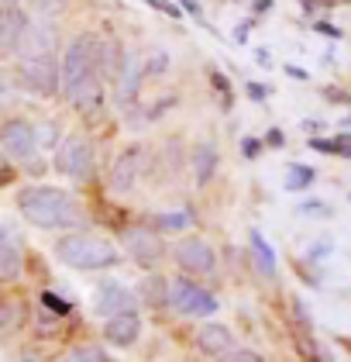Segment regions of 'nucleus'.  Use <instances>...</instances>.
<instances>
[{"label":"nucleus","instance_id":"dca6fc26","mask_svg":"<svg viewBox=\"0 0 351 362\" xmlns=\"http://www.w3.org/2000/svg\"><path fill=\"white\" fill-rule=\"evenodd\" d=\"M28 25H31V21L21 14V7H14V11H0V45L18 52V45H21V38H25Z\"/></svg>","mask_w":351,"mask_h":362},{"label":"nucleus","instance_id":"bb28decb","mask_svg":"<svg viewBox=\"0 0 351 362\" xmlns=\"http://www.w3.org/2000/svg\"><path fill=\"white\" fill-rule=\"evenodd\" d=\"M35 135H38V145L52 148L55 141H59V128H55V124H38V128H35Z\"/></svg>","mask_w":351,"mask_h":362},{"label":"nucleus","instance_id":"393cba45","mask_svg":"<svg viewBox=\"0 0 351 362\" xmlns=\"http://www.w3.org/2000/svg\"><path fill=\"white\" fill-rule=\"evenodd\" d=\"M189 224H193V214H186V211H179V214H159V228L162 231H183Z\"/></svg>","mask_w":351,"mask_h":362},{"label":"nucleus","instance_id":"5701e85b","mask_svg":"<svg viewBox=\"0 0 351 362\" xmlns=\"http://www.w3.org/2000/svg\"><path fill=\"white\" fill-rule=\"evenodd\" d=\"M314 183V169L310 166H290V176H286V190H303Z\"/></svg>","mask_w":351,"mask_h":362},{"label":"nucleus","instance_id":"2eb2a0df","mask_svg":"<svg viewBox=\"0 0 351 362\" xmlns=\"http://www.w3.org/2000/svg\"><path fill=\"white\" fill-rule=\"evenodd\" d=\"M141 76H145L141 62H138V59L128 52V56H124V66H121V73H117V104H121V107H128L131 100H138V86H141Z\"/></svg>","mask_w":351,"mask_h":362},{"label":"nucleus","instance_id":"aec40b11","mask_svg":"<svg viewBox=\"0 0 351 362\" xmlns=\"http://www.w3.org/2000/svg\"><path fill=\"white\" fill-rule=\"evenodd\" d=\"M248 242H251V259H255L258 273H262V276H272V273H275V252H272V245L262 238V231H251Z\"/></svg>","mask_w":351,"mask_h":362},{"label":"nucleus","instance_id":"7c9ffc66","mask_svg":"<svg viewBox=\"0 0 351 362\" xmlns=\"http://www.w3.org/2000/svg\"><path fill=\"white\" fill-rule=\"evenodd\" d=\"M334 152H338V156H351V135H341V139H334Z\"/></svg>","mask_w":351,"mask_h":362},{"label":"nucleus","instance_id":"f03ea898","mask_svg":"<svg viewBox=\"0 0 351 362\" xmlns=\"http://www.w3.org/2000/svg\"><path fill=\"white\" fill-rule=\"evenodd\" d=\"M55 255H59L66 266H73V269H110V266L117 262V249L110 245L107 238L86 235V231L59 238Z\"/></svg>","mask_w":351,"mask_h":362},{"label":"nucleus","instance_id":"423d86ee","mask_svg":"<svg viewBox=\"0 0 351 362\" xmlns=\"http://www.w3.org/2000/svg\"><path fill=\"white\" fill-rule=\"evenodd\" d=\"M169 304L176 307L179 314H186V317H207V314L217 310L214 293H207L203 286H196L189 279H176L169 286Z\"/></svg>","mask_w":351,"mask_h":362},{"label":"nucleus","instance_id":"4be33fe9","mask_svg":"<svg viewBox=\"0 0 351 362\" xmlns=\"http://www.w3.org/2000/svg\"><path fill=\"white\" fill-rule=\"evenodd\" d=\"M66 362H110V356L100 349V345H80V349L69 352Z\"/></svg>","mask_w":351,"mask_h":362},{"label":"nucleus","instance_id":"7ed1b4c3","mask_svg":"<svg viewBox=\"0 0 351 362\" xmlns=\"http://www.w3.org/2000/svg\"><path fill=\"white\" fill-rule=\"evenodd\" d=\"M97 56H100V38L93 35H76L62 56V93L73 97L86 80L100 76V66H97Z\"/></svg>","mask_w":351,"mask_h":362},{"label":"nucleus","instance_id":"b1692460","mask_svg":"<svg viewBox=\"0 0 351 362\" xmlns=\"http://www.w3.org/2000/svg\"><path fill=\"white\" fill-rule=\"evenodd\" d=\"M141 293L152 300V304H165L169 300V290H165V279L159 276H152V279H145V286H141Z\"/></svg>","mask_w":351,"mask_h":362},{"label":"nucleus","instance_id":"20e7f679","mask_svg":"<svg viewBox=\"0 0 351 362\" xmlns=\"http://www.w3.org/2000/svg\"><path fill=\"white\" fill-rule=\"evenodd\" d=\"M21 86L38 93V97H52L62 90V69L55 66V56H31L21 59Z\"/></svg>","mask_w":351,"mask_h":362},{"label":"nucleus","instance_id":"a211bd4d","mask_svg":"<svg viewBox=\"0 0 351 362\" xmlns=\"http://www.w3.org/2000/svg\"><path fill=\"white\" fill-rule=\"evenodd\" d=\"M124 49H121V42L117 38H107V42H100V56H97V66H100V76H110V80H117V73H121V66H124Z\"/></svg>","mask_w":351,"mask_h":362},{"label":"nucleus","instance_id":"473e14b6","mask_svg":"<svg viewBox=\"0 0 351 362\" xmlns=\"http://www.w3.org/2000/svg\"><path fill=\"white\" fill-rule=\"evenodd\" d=\"M269 145L272 148H279V145H282V132H279V128H272L269 132Z\"/></svg>","mask_w":351,"mask_h":362},{"label":"nucleus","instance_id":"c9c22d12","mask_svg":"<svg viewBox=\"0 0 351 362\" xmlns=\"http://www.w3.org/2000/svg\"><path fill=\"white\" fill-rule=\"evenodd\" d=\"M18 4H21V0H0V11H14Z\"/></svg>","mask_w":351,"mask_h":362},{"label":"nucleus","instance_id":"4468645a","mask_svg":"<svg viewBox=\"0 0 351 362\" xmlns=\"http://www.w3.org/2000/svg\"><path fill=\"white\" fill-rule=\"evenodd\" d=\"M196 345H200V352H207L214 359H224V356L234 352V334H231V328H224V325H207V328H200V334H196Z\"/></svg>","mask_w":351,"mask_h":362},{"label":"nucleus","instance_id":"c85d7f7f","mask_svg":"<svg viewBox=\"0 0 351 362\" xmlns=\"http://www.w3.org/2000/svg\"><path fill=\"white\" fill-rule=\"evenodd\" d=\"M224 362H266L258 352H251V349H244V352H231V356H224Z\"/></svg>","mask_w":351,"mask_h":362},{"label":"nucleus","instance_id":"f257e3e1","mask_svg":"<svg viewBox=\"0 0 351 362\" xmlns=\"http://www.w3.org/2000/svg\"><path fill=\"white\" fill-rule=\"evenodd\" d=\"M18 207H21V214L35 228H49V231H55V228H76L83 221L80 204L66 190H55V187H28L18 197Z\"/></svg>","mask_w":351,"mask_h":362},{"label":"nucleus","instance_id":"58836bf2","mask_svg":"<svg viewBox=\"0 0 351 362\" xmlns=\"http://www.w3.org/2000/svg\"><path fill=\"white\" fill-rule=\"evenodd\" d=\"M348 124H351V117H348Z\"/></svg>","mask_w":351,"mask_h":362},{"label":"nucleus","instance_id":"f704fd0d","mask_svg":"<svg viewBox=\"0 0 351 362\" xmlns=\"http://www.w3.org/2000/svg\"><path fill=\"white\" fill-rule=\"evenodd\" d=\"M286 73H290V76H297V80H307V73H303V69H297V66H286Z\"/></svg>","mask_w":351,"mask_h":362},{"label":"nucleus","instance_id":"ddd939ff","mask_svg":"<svg viewBox=\"0 0 351 362\" xmlns=\"http://www.w3.org/2000/svg\"><path fill=\"white\" fill-rule=\"evenodd\" d=\"M55 52V28L49 21H38V25H28L25 38L18 45V56L31 59V56H52Z\"/></svg>","mask_w":351,"mask_h":362},{"label":"nucleus","instance_id":"c756f323","mask_svg":"<svg viewBox=\"0 0 351 362\" xmlns=\"http://www.w3.org/2000/svg\"><path fill=\"white\" fill-rule=\"evenodd\" d=\"M42 304H45V307H52L55 314H69V304H66L62 297H55V293H45V297H42Z\"/></svg>","mask_w":351,"mask_h":362},{"label":"nucleus","instance_id":"cd10ccee","mask_svg":"<svg viewBox=\"0 0 351 362\" xmlns=\"http://www.w3.org/2000/svg\"><path fill=\"white\" fill-rule=\"evenodd\" d=\"M35 7H38V14L55 18V14H62V11H66V0H35Z\"/></svg>","mask_w":351,"mask_h":362},{"label":"nucleus","instance_id":"e433bc0d","mask_svg":"<svg viewBox=\"0 0 351 362\" xmlns=\"http://www.w3.org/2000/svg\"><path fill=\"white\" fill-rule=\"evenodd\" d=\"M4 156H7V152H4V145H0V176H7V169H4Z\"/></svg>","mask_w":351,"mask_h":362},{"label":"nucleus","instance_id":"72a5a7b5","mask_svg":"<svg viewBox=\"0 0 351 362\" xmlns=\"http://www.w3.org/2000/svg\"><path fill=\"white\" fill-rule=\"evenodd\" d=\"M152 7H159V11H165V14H176V7L172 4H165V0H148Z\"/></svg>","mask_w":351,"mask_h":362},{"label":"nucleus","instance_id":"9d476101","mask_svg":"<svg viewBox=\"0 0 351 362\" xmlns=\"http://www.w3.org/2000/svg\"><path fill=\"white\" fill-rule=\"evenodd\" d=\"M176 262L193 276H203V273H214L217 255L203 238H186V242L176 245Z\"/></svg>","mask_w":351,"mask_h":362},{"label":"nucleus","instance_id":"9b49d317","mask_svg":"<svg viewBox=\"0 0 351 362\" xmlns=\"http://www.w3.org/2000/svg\"><path fill=\"white\" fill-rule=\"evenodd\" d=\"M138 334H141V317H138V310L107 317V325H104V338H107L114 349H131L138 341Z\"/></svg>","mask_w":351,"mask_h":362},{"label":"nucleus","instance_id":"2f4dec72","mask_svg":"<svg viewBox=\"0 0 351 362\" xmlns=\"http://www.w3.org/2000/svg\"><path fill=\"white\" fill-rule=\"evenodd\" d=\"M242 148H244V156H248V159H255V156H258V141H255V139H248Z\"/></svg>","mask_w":351,"mask_h":362},{"label":"nucleus","instance_id":"412c9836","mask_svg":"<svg viewBox=\"0 0 351 362\" xmlns=\"http://www.w3.org/2000/svg\"><path fill=\"white\" fill-rule=\"evenodd\" d=\"M0 273L4 276H18L21 273V249L7 238V242H0Z\"/></svg>","mask_w":351,"mask_h":362},{"label":"nucleus","instance_id":"f8f14e48","mask_svg":"<svg viewBox=\"0 0 351 362\" xmlns=\"http://www.w3.org/2000/svg\"><path fill=\"white\" fill-rule=\"evenodd\" d=\"M138 173H141V148H138V145H131V148H124V152L117 156L114 173H110V187H114L117 194H128V190H135Z\"/></svg>","mask_w":351,"mask_h":362},{"label":"nucleus","instance_id":"6ab92c4d","mask_svg":"<svg viewBox=\"0 0 351 362\" xmlns=\"http://www.w3.org/2000/svg\"><path fill=\"white\" fill-rule=\"evenodd\" d=\"M69 104L73 107H80V111H86V114H93L100 104H104V86H100V76H93V80H86V83L69 97Z\"/></svg>","mask_w":351,"mask_h":362},{"label":"nucleus","instance_id":"4c0bfd02","mask_svg":"<svg viewBox=\"0 0 351 362\" xmlns=\"http://www.w3.org/2000/svg\"><path fill=\"white\" fill-rule=\"evenodd\" d=\"M7 238H11V235H7V228L0 224V242H7Z\"/></svg>","mask_w":351,"mask_h":362},{"label":"nucleus","instance_id":"6e6552de","mask_svg":"<svg viewBox=\"0 0 351 362\" xmlns=\"http://www.w3.org/2000/svg\"><path fill=\"white\" fill-rule=\"evenodd\" d=\"M0 145H4V152H7L11 159H21V163H28V159L35 156V148H38L35 124H28V121H21V117L4 121V128H0Z\"/></svg>","mask_w":351,"mask_h":362},{"label":"nucleus","instance_id":"0eeeda50","mask_svg":"<svg viewBox=\"0 0 351 362\" xmlns=\"http://www.w3.org/2000/svg\"><path fill=\"white\" fill-rule=\"evenodd\" d=\"M121 238H124L128 255L135 259L141 269H155L162 262L165 245H162V238H159V231H152V228H128Z\"/></svg>","mask_w":351,"mask_h":362},{"label":"nucleus","instance_id":"39448f33","mask_svg":"<svg viewBox=\"0 0 351 362\" xmlns=\"http://www.w3.org/2000/svg\"><path fill=\"white\" fill-rule=\"evenodd\" d=\"M55 166L69 180H90V173H93V145L83 139V135H69V139L59 145Z\"/></svg>","mask_w":351,"mask_h":362},{"label":"nucleus","instance_id":"1a4fd4ad","mask_svg":"<svg viewBox=\"0 0 351 362\" xmlns=\"http://www.w3.org/2000/svg\"><path fill=\"white\" fill-rule=\"evenodd\" d=\"M93 310L104 314V317H117V314H131L135 310V293L117 283V279H104L93 293Z\"/></svg>","mask_w":351,"mask_h":362},{"label":"nucleus","instance_id":"f3484780","mask_svg":"<svg viewBox=\"0 0 351 362\" xmlns=\"http://www.w3.org/2000/svg\"><path fill=\"white\" fill-rule=\"evenodd\" d=\"M189 163H193V176H196V183H200V187H203V183H210V176L217 173V148L210 145V141H200V145L193 148Z\"/></svg>","mask_w":351,"mask_h":362},{"label":"nucleus","instance_id":"a878e982","mask_svg":"<svg viewBox=\"0 0 351 362\" xmlns=\"http://www.w3.org/2000/svg\"><path fill=\"white\" fill-rule=\"evenodd\" d=\"M165 69H169V56H165L162 49H155L152 59H148V66H145V73H148V76H159V73H165Z\"/></svg>","mask_w":351,"mask_h":362}]
</instances>
